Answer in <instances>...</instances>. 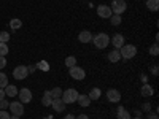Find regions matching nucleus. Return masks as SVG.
Segmentation results:
<instances>
[{
	"label": "nucleus",
	"instance_id": "393cba45",
	"mask_svg": "<svg viewBox=\"0 0 159 119\" xmlns=\"http://www.w3.org/2000/svg\"><path fill=\"white\" fill-rule=\"evenodd\" d=\"M8 86V76L5 73H0V89H5Z\"/></svg>",
	"mask_w": 159,
	"mask_h": 119
},
{
	"label": "nucleus",
	"instance_id": "1a4fd4ad",
	"mask_svg": "<svg viewBox=\"0 0 159 119\" xmlns=\"http://www.w3.org/2000/svg\"><path fill=\"white\" fill-rule=\"evenodd\" d=\"M18 97H19V102L21 103H29L30 100H32V92L29 90V89H21V90H18Z\"/></svg>",
	"mask_w": 159,
	"mask_h": 119
},
{
	"label": "nucleus",
	"instance_id": "2eb2a0df",
	"mask_svg": "<svg viewBox=\"0 0 159 119\" xmlns=\"http://www.w3.org/2000/svg\"><path fill=\"white\" fill-rule=\"evenodd\" d=\"M116 119H132V117H130V113L124 107H118V110H116Z\"/></svg>",
	"mask_w": 159,
	"mask_h": 119
},
{
	"label": "nucleus",
	"instance_id": "6ab92c4d",
	"mask_svg": "<svg viewBox=\"0 0 159 119\" xmlns=\"http://www.w3.org/2000/svg\"><path fill=\"white\" fill-rule=\"evenodd\" d=\"M108 60L111 62V64H116V62H119L121 60V54H119V49H113L110 54H108Z\"/></svg>",
	"mask_w": 159,
	"mask_h": 119
},
{
	"label": "nucleus",
	"instance_id": "58836bf2",
	"mask_svg": "<svg viewBox=\"0 0 159 119\" xmlns=\"http://www.w3.org/2000/svg\"><path fill=\"white\" fill-rule=\"evenodd\" d=\"M75 119H89V117H88L86 114H80V116H76Z\"/></svg>",
	"mask_w": 159,
	"mask_h": 119
},
{
	"label": "nucleus",
	"instance_id": "cd10ccee",
	"mask_svg": "<svg viewBox=\"0 0 159 119\" xmlns=\"http://www.w3.org/2000/svg\"><path fill=\"white\" fill-rule=\"evenodd\" d=\"M8 40H10V33L8 32H0V43H8Z\"/></svg>",
	"mask_w": 159,
	"mask_h": 119
},
{
	"label": "nucleus",
	"instance_id": "473e14b6",
	"mask_svg": "<svg viewBox=\"0 0 159 119\" xmlns=\"http://www.w3.org/2000/svg\"><path fill=\"white\" fill-rule=\"evenodd\" d=\"M5 67H7V59L3 56H0V70L5 68Z\"/></svg>",
	"mask_w": 159,
	"mask_h": 119
},
{
	"label": "nucleus",
	"instance_id": "412c9836",
	"mask_svg": "<svg viewBox=\"0 0 159 119\" xmlns=\"http://www.w3.org/2000/svg\"><path fill=\"white\" fill-rule=\"evenodd\" d=\"M147 8L150 11H157L159 10V0H147Z\"/></svg>",
	"mask_w": 159,
	"mask_h": 119
},
{
	"label": "nucleus",
	"instance_id": "f704fd0d",
	"mask_svg": "<svg viewBox=\"0 0 159 119\" xmlns=\"http://www.w3.org/2000/svg\"><path fill=\"white\" fill-rule=\"evenodd\" d=\"M147 119H159V116H157V113H148Z\"/></svg>",
	"mask_w": 159,
	"mask_h": 119
},
{
	"label": "nucleus",
	"instance_id": "6e6552de",
	"mask_svg": "<svg viewBox=\"0 0 159 119\" xmlns=\"http://www.w3.org/2000/svg\"><path fill=\"white\" fill-rule=\"evenodd\" d=\"M97 15L102 19H110L111 15H113V11H111V8L108 5H99L97 7Z\"/></svg>",
	"mask_w": 159,
	"mask_h": 119
},
{
	"label": "nucleus",
	"instance_id": "423d86ee",
	"mask_svg": "<svg viewBox=\"0 0 159 119\" xmlns=\"http://www.w3.org/2000/svg\"><path fill=\"white\" fill-rule=\"evenodd\" d=\"M13 76H15V79H25L29 76V70H27V67L25 65H18V67L13 70Z\"/></svg>",
	"mask_w": 159,
	"mask_h": 119
},
{
	"label": "nucleus",
	"instance_id": "a878e982",
	"mask_svg": "<svg viewBox=\"0 0 159 119\" xmlns=\"http://www.w3.org/2000/svg\"><path fill=\"white\" fill-rule=\"evenodd\" d=\"M148 52H150L151 56H157V54H159V45H157V43H153V45L148 48Z\"/></svg>",
	"mask_w": 159,
	"mask_h": 119
},
{
	"label": "nucleus",
	"instance_id": "39448f33",
	"mask_svg": "<svg viewBox=\"0 0 159 119\" xmlns=\"http://www.w3.org/2000/svg\"><path fill=\"white\" fill-rule=\"evenodd\" d=\"M69 73L73 79H76V81H83V79L86 78V72L81 67H76V65L72 67V68H69Z\"/></svg>",
	"mask_w": 159,
	"mask_h": 119
},
{
	"label": "nucleus",
	"instance_id": "0eeeda50",
	"mask_svg": "<svg viewBox=\"0 0 159 119\" xmlns=\"http://www.w3.org/2000/svg\"><path fill=\"white\" fill-rule=\"evenodd\" d=\"M8 108H10V111L13 113V116H19V117H21V116L24 114V103H21L19 100H18V102H11Z\"/></svg>",
	"mask_w": 159,
	"mask_h": 119
},
{
	"label": "nucleus",
	"instance_id": "4be33fe9",
	"mask_svg": "<svg viewBox=\"0 0 159 119\" xmlns=\"http://www.w3.org/2000/svg\"><path fill=\"white\" fill-rule=\"evenodd\" d=\"M10 27H11L13 30H18V29H21V27H22V21H21V19H18V18L11 19V21H10Z\"/></svg>",
	"mask_w": 159,
	"mask_h": 119
},
{
	"label": "nucleus",
	"instance_id": "ddd939ff",
	"mask_svg": "<svg viewBox=\"0 0 159 119\" xmlns=\"http://www.w3.org/2000/svg\"><path fill=\"white\" fill-rule=\"evenodd\" d=\"M51 107H52V110H54V111L61 113V111H65V107H67V105L64 103V100H62V99H52Z\"/></svg>",
	"mask_w": 159,
	"mask_h": 119
},
{
	"label": "nucleus",
	"instance_id": "a19ab883",
	"mask_svg": "<svg viewBox=\"0 0 159 119\" xmlns=\"http://www.w3.org/2000/svg\"><path fill=\"white\" fill-rule=\"evenodd\" d=\"M10 119H19V116H10Z\"/></svg>",
	"mask_w": 159,
	"mask_h": 119
},
{
	"label": "nucleus",
	"instance_id": "4468645a",
	"mask_svg": "<svg viewBox=\"0 0 159 119\" xmlns=\"http://www.w3.org/2000/svg\"><path fill=\"white\" fill-rule=\"evenodd\" d=\"M78 40L81 43H89V42H92V33L89 30H81L78 35Z\"/></svg>",
	"mask_w": 159,
	"mask_h": 119
},
{
	"label": "nucleus",
	"instance_id": "20e7f679",
	"mask_svg": "<svg viewBox=\"0 0 159 119\" xmlns=\"http://www.w3.org/2000/svg\"><path fill=\"white\" fill-rule=\"evenodd\" d=\"M110 8L113 11V15H119V16H121L123 13L127 10V3L124 2V0H113Z\"/></svg>",
	"mask_w": 159,
	"mask_h": 119
},
{
	"label": "nucleus",
	"instance_id": "5701e85b",
	"mask_svg": "<svg viewBox=\"0 0 159 119\" xmlns=\"http://www.w3.org/2000/svg\"><path fill=\"white\" fill-rule=\"evenodd\" d=\"M49 95H51V99H61V95H62V89H61V87L51 89V90H49Z\"/></svg>",
	"mask_w": 159,
	"mask_h": 119
},
{
	"label": "nucleus",
	"instance_id": "9b49d317",
	"mask_svg": "<svg viewBox=\"0 0 159 119\" xmlns=\"http://www.w3.org/2000/svg\"><path fill=\"white\" fill-rule=\"evenodd\" d=\"M107 99L111 102V103H118L121 100V92L116 90V89H108L107 90Z\"/></svg>",
	"mask_w": 159,
	"mask_h": 119
},
{
	"label": "nucleus",
	"instance_id": "c85d7f7f",
	"mask_svg": "<svg viewBox=\"0 0 159 119\" xmlns=\"http://www.w3.org/2000/svg\"><path fill=\"white\" fill-rule=\"evenodd\" d=\"M111 25H119V24H121V16H119V15H111Z\"/></svg>",
	"mask_w": 159,
	"mask_h": 119
},
{
	"label": "nucleus",
	"instance_id": "c9c22d12",
	"mask_svg": "<svg viewBox=\"0 0 159 119\" xmlns=\"http://www.w3.org/2000/svg\"><path fill=\"white\" fill-rule=\"evenodd\" d=\"M142 108H143L145 111H148V113H150V110H151V105H150V103H143V107H142Z\"/></svg>",
	"mask_w": 159,
	"mask_h": 119
},
{
	"label": "nucleus",
	"instance_id": "7c9ffc66",
	"mask_svg": "<svg viewBox=\"0 0 159 119\" xmlns=\"http://www.w3.org/2000/svg\"><path fill=\"white\" fill-rule=\"evenodd\" d=\"M37 67H38V68H42V70H49V65H48L46 62H43V60L40 62V64L37 65Z\"/></svg>",
	"mask_w": 159,
	"mask_h": 119
},
{
	"label": "nucleus",
	"instance_id": "4c0bfd02",
	"mask_svg": "<svg viewBox=\"0 0 159 119\" xmlns=\"http://www.w3.org/2000/svg\"><path fill=\"white\" fill-rule=\"evenodd\" d=\"M7 95H5V90L3 89H0V100H2V99H5Z\"/></svg>",
	"mask_w": 159,
	"mask_h": 119
},
{
	"label": "nucleus",
	"instance_id": "f3484780",
	"mask_svg": "<svg viewBox=\"0 0 159 119\" xmlns=\"http://www.w3.org/2000/svg\"><path fill=\"white\" fill-rule=\"evenodd\" d=\"M100 95H102V90H100L99 87H92V89L89 90V94H88V97L91 99V102H92V100H99Z\"/></svg>",
	"mask_w": 159,
	"mask_h": 119
},
{
	"label": "nucleus",
	"instance_id": "dca6fc26",
	"mask_svg": "<svg viewBox=\"0 0 159 119\" xmlns=\"http://www.w3.org/2000/svg\"><path fill=\"white\" fill-rule=\"evenodd\" d=\"M3 90H5V95L10 97V99H13V97H16V95H18V87H16L15 84H8Z\"/></svg>",
	"mask_w": 159,
	"mask_h": 119
},
{
	"label": "nucleus",
	"instance_id": "79ce46f5",
	"mask_svg": "<svg viewBox=\"0 0 159 119\" xmlns=\"http://www.w3.org/2000/svg\"><path fill=\"white\" fill-rule=\"evenodd\" d=\"M134 119H142V117H137V116H135V117H134Z\"/></svg>",
	"mask_w": 159,
	"mask_h": 119
},
{
	"label": "nucleus",
	"instance_id": "7ed1b4c3",
	"mask_svg": "<svg viewBox=\"0 0 159 119\" xmlns=\"http://www.w3.org/2000/svg\"><path fill=\"white\" fill-rule=\"evenodd\" d=\"M78 90L76 89H65L64 92H62V95H61V99L64 100V103L65 105H69V103H75L76 100H78Z\"/></svg>",
	"mask_w": 159,
	"mask_h": 119
},
{
	"label": "nucleus",
	"instance_id": "aec40b11",
	"mask_svg": "<svg viewBox=\"0 0 159 119\" xmlns=\"http://www.w3.org/2000/svg\"><path fill=\"white\" fill-rule=\"evenodd\" d=\"M51 103H52V99L49 95V90H45L43 92V99H42V105L43 107H51Z\"/></svg>",
	"mask_w": 159,
	"mask_h": 119
},
{
	"label": "nucleus",
	"instance_id": "bb28decb",
	"mask_svg": "<svg viewBox=\"0 0 159 119\" xmlns=\"http://www.w3.org/2000/svg\"><path fill=\"white\" fill-rule=\"evenodd\" d=\"M8 51H10V48H8V45L7 43H0V56H7L8 54Z\"/></svg>",
	"mask_w": 159,
	"mask_h": 119
},
{
	"label": "nucleus",
	"instance_id": "9d476101",
	"mask_svg": "<svg viewBox=\"0 0 159 119\" xmlns=\"http://www.w3.org/2000/svg\"><path fill=\"white\" fill-rule=\"evenodd\" d=\"M110 42H111V45L115 46V49H119V48L124 45V35H123V33H115V35L110 38Z\"/></svg>",
	"mask_w": 159,
	"mask_h": 119
},
{
	"label": "nucleus",
	"instance_id": "a211bd4d",
	"mask_svg": "<svg viewBox=\"0 0 159 119\" xmlns=\"http://www.w3.org/2000/svg\"><path fill=\"white\" fill-rule=\"evenodd\" d=\"M78 105L80 107H83V108H86V107H89L91 105V99L86 95V94H83V95H78Z\"/></svg>",
	"mask_w": 159,
	"mask_h": 119
},
{
	"label": "nucleus",
	"instance_id": "c756f323",
	"mask_svg": "<svg viewBox=\"0 0 159 119\" xmlns=\"http://www.w3.org/2000/svg\"><path fill=\"white\" fill-rule=\"evenodd\" d=\"M10 107V102L7 100V99H2L0 100V110H7Z\"/></svg>",
	"mask_w": 159,
	"mask_h": 119
},
{
	"label": "nucleus",
	"instance_id": "f257e3e1",
	"mask_svg": "<svg viewBox=\"0 0 159 119\" xmlns=\"http://www.w3.org/2000/svg\"><path fill=\"white\" fill-rule=\"evenodd\" d=\"M92 43H94V46L97 49H105L108 45H110V37L107 33H97V35H92Z\"/></svg>",
	"mask_w": 159,
	"mask_h": 119
},
{
	"label": "nucleus",
	"instance_id": "f03ea898",
	"mask_svg": "<svg viewBox=\"0 0 159 119\" xmlns=\"http://www.w3.org/2000/svg\"><path fill=\"white\" fill-rule=\"evenodd\" d=\"M119 54H121V59H124V60L134 59L137 56V48L134 45H123L119 48Z\"/></svg>",
	"mask_w": 159,
	"mask_h": 119
},
{
	"label": "nucleus",
	"instance_id": "72a5a7b5",
	"mask_svg": "<svg viewBox=\"0 0 159 119\" xmlns=\"http://www.w3.org/2000/svg\"><path fill=\"white\" fill-rule=\"evenodd\" d=\"M151 75L153 76H157L159 75V67H157V65H153V67H151Z\"/></svg>",
	"mask_w": 159,
	"mask_h": 119
},
{
	"label": "nucleus",
	"instance_id": "ea45409f",
	"mask_svg": "<svg viewBox=\"0 0 159 119\" xmlns=\"http://www.w3.org/2000/svg\"><path fill=\"white\" fill-rule=\"evenodd\" d=\"M64 119H75V116H73V114H65Z\"/></svg>",
	"mask_w": 159,
	"mask_h": 119
},
{
	"label": "nucleus",
	"instance_id": "f8f14e48",
	"mask_svg": "<svg viewBox=\"0 0 159 119\" xmlns=\"http://www.w3.org/2000/svg\"><path fill=\"white\" fill-rule=\"evenodd\" d=\"M140 94H142V97H151L153 94H154V87L151 86V84H148V83H143V86L140 87Z\"/></svg>",
	"mask_w": 159,
	"mask_h": 119
},
{
	"label": "nucleus",
	"instance_id": "b1692460",
	"mask_svg": "<svg viewBox=\"0 0 159 119\" xmlns=\"http://www.w3.org/2000/svg\"><path fill=\"white\" fill-rule=\"evenodd\" d=\"M65 65H67L69 68L75 67V65H76V57H75V56H69V57H65Z\"/></svg>",
	"mask_w": 159,
	"mask_h": 119
},
{
	"label": "nucleus",
	"instance_id": "e433bc0d",
	"mask_svg": "<svg viewBox=\"0 0 159 119\" xmlns=\"http://www.w3.org/2000/svg\"><path fill=\"white\" fill-rule=\"evenodd\" d=\"M27 70H29V73H34L37 70V65H30V67H27Z\"/></svg>",
	"mask_w": 159,
	"mask_h": 119
},
{
	"label": "nucleus",
	"instance_id": "2f4dec72",
	"mask_svg": "<svg viewBox=\"0 0 159 119\" xmlns=\"http://www.w3.org/2000/svg\"><path fill=\"white\" fill-rule=\"evenodd\" d=\"M0 119H10V113L5 110H0Z\"/></svg>",
	"mask_w": 159,
	"mask_h": 119
}]
</instances>
